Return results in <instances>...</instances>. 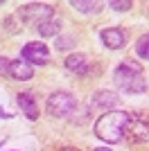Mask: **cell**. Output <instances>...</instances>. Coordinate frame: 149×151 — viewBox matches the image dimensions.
Returning a JSON list of instances; mask_svg holds the SVG:
<instances>
[{"label":"cell","mask_w":149,"mask_h":151,"mask_svg":"<svg viewBox=\"0 0 149 151\" xmlns=\"http://www.w3.org/2000/svg\"><path fill=\"white\" fill-rule=\"evenodd\" d=\"M131 115L124 111H108L95 122V135L108 145H118L124 140V129L129 126Z\"/></svg>","instance_id":"obj_1"},{"label":"cell","mask_w":149,"mask_h":151,"mask_svg":"<svg viewBox=\"0 0 149 151\" xmlns=\"http://www.w3.org/2000/svg\"><path fill=\"white\" fill-rule=\"evenodd\" d=\"M113 81H115V86L120 90H124L129 95H140L147 90V81L142 77V65L138 61H133V59H127L115 68Z\"/></svg>","instance_id":"obj_2"},{"label":"cell","mask_w":149,"mask_h":151,"mask_svg":"<svg viewBox=\"0 0 149 151\" xmlns=\"http://www.w3.org/2000/svg\"><path fill=\"white\" fill-rule=\"evenodd\" d=\"M16 18L25 25H30L36 29L41 23H45L48 18H52V7L45 5V2H27V5L18 7L16 12Z\"/></svg>","instance_id":"obj_3"},{"label":"cell","mask_w":149,"mask_h":151,"mask_svg":"<svg viewBox=\"0 0 149 151\" xmlns=\"http://www.w3.org/2000/svg\"><path fill=\"white\" fill-rule=\"evenodd\" d=\"M74 108H77V99H74V95L66 93V90L52 93L48 97V104H45V111L52 117H68Z\"/></svg>","instance_id":"obj_4"},{"label":"cell","mask_w":149,"mask_h":151,"mask_svg":"<svg viewBox=\"0 0 149 151\" xmlns=\"http://www.w3.org/2000/svg\"><path fill=\"white\" fill-rule=\"evenodd\" d=\"M20 57H23L25 63L30 65H45L50 61V50L45 43H38V41H32L20 50Z\"/></svg>","instance_id":"obj_5"},{"label":"cell","mask_w":149,"mask_h":151,"mask_svg":"<svg viewBox=\"0 0 149 151\" xmlns=\"http://www.w3.org/2000/svg\"><path fill=\"white\" fill-rule=\"evenodd\" d=\"M124 138L129 140L131 145H145V142H149V124L145 120H133L131 117L129 126L124 129Z\"/></svg>","instance_id":"obj_6"},{"label":"cell","mask_w":149,"mask_h":151,"mask_svg":"<svg viewBox=\"0 0 149 151\" xmlns=\"http://www.w3.org/2000/svg\"><path fill=\"white\" fill-rule=\"evenodd\" d=\"M99 38H102V43H104L108 50H120V47H124V43H127L124 32L118 29V27H106V29H102L99 32Z\"/></svg>","instance_id":"obj_7"},{"label":"cell","mask_w":149,"mask_h":151,"mask_svg":"<svg viewBox=\"0 0 149 151\" xmlns=\"http://www.w3.org/2000/svg\"><path fill=\"white\" fill-rule=\"evenodd\" d=\"M16 101H18L20 111L25 113L27 120H32V122L38 120V104H36V99H34L32 93H20L18 97H16Z\"/></svg>","instance_id":"obj_8"},{"label":"cell","mask_w":149,"mask_h":151,"mask_svg":"<svg viewBox=\"0 0 149 151\" xmlns=\"http://www.w3.org/2000/svg\"><path fill=\"white\" fill-rule=\"evenodd\" d=\"M118 101H120V97L115 93H111V90H97V93H93V106L104 108L106 113L118 106Z\"/></svg>","instance_id":"obj_9"},{"label":"cell","mask_w":149,"mask_h":151,"mask_svg":"<svg viewBox=\"0 0 149 151\" xmlns=\"http://www.w3.org/2000/svg\"><path fill=\"white\" fill-rule=\"evenodd\" d=\"M9 77L12 79H16V81H30L32 77H34V68H32L30 63L25 61H12V65H9Z\"/></svg>","instance_id":"obj_10"},{"label":"cell","mask_w":149,"mask_h":151,"mask_svg":"<svg viewBox=\"0 0 149 151\" xmlns=\"http://www.w3.org/2000/svg\"><path fill=\"white\" fill-rule=\"evenodd\" d=\"M66 70L68 72H74V75H86L88 72V59L86 54H81V52H74L66 59Z\"/></svg>","instance_id":"obj_11"},{"label":"cell","mask_w":149,"mask_h":151,"mask_svg":"<svg viewBox=\"0 0 149 151\" xmlns=\"http://www.w3.org/2000/svg\"><path fill=\"white\" fill-rule=\"evenodd\" d=\"M36 29H38V34H41V36H56V34H59V29H61V20L52 16V18H48L45 23H41Z\"/></svg>","instance_id":"obj_12"},{"label":"cell","mask_w":149,"mask_h":151,"mask_svg":"<svg viewBox=\"0 0 149 151\" xmlns=\"http://www.w3.org/2000/svg\"><path fill=\"white\" fill-rule=\"evenodd\" d=\"M70 7L81 14H99L102 12V2H86V0H72Z\"/></svg>","instance_id":"obj_13"},{"label":"cell","mask_w":149,"mask_h":151,"mask_svg":"<svg viewBox=\"0 0 149 151\" xmlns=\"http://www.w3.org/2000/svg\"><path fill=\"white\" fill-rule=\"evenodd\" d=\"M136 54L145 61H149V34H142L136 43Z\"/></svg>","instance_id":"obj_14"},{"label":"cell","mask_w":149,"mask_h":151,"mask_svg":"<svg viewBox=\"0 0 149 151\" xmlns=\"http://www.w3.org/2000/svg\"><path fill=\"white\" fill-rule=\"evenodd\" d=\"M108 5H111V9H115V12H127V9H131V7H133L129 0H111Z\"/></svg>","instance_id":"obj_15"},{"label":"cell","mask_w":149,"mask_h":151,"mask_svg":"<svg viewBox=\"0 0 149 151\" xmlns=\"http://www.w3.org/2000/svg\"><path fill=\"white\" fill-rule=\"evenodd\" d=\"M70 43H72V36H61V38H56V47H59V50H68Z\"/></svg>","instance_id":"obj_16"},{"label":"cell","mask_w":149,"mask_h":151,"mask_svg":"<svg viewBox=\"0 0 149 151\" xmlns=\"http://www.w3.org/2000/svg\"><path fill=\"white\" fill-rule=\"evenodd\" d=\"M9 65H12V61L7 57H0V75L5 77V75H9Z\"/></svg>","instance_id":"obj_17"},{"label":"cell","mask_w":149,"mask_h":151,"mask_svg":"<svg viewBox=\"0 0 149 151\" xmlns=\"http://www.w3.org/2000/svg\"><path fill=\"white\" fill-rule=\"evenodd\" d=\"M0 117H7V120H9V117H12V113H7L5 108H0Z\"/></svg>","instance_id":"obj_18"},{"label":"cell","mask_w":149,"mask_h":151,"mask_svg":"<svg viewBox=\"0 0 149 151\" xmlns=\"http://www.w3.org/2000/svg\"><path fill=\"white\" fill-rule=\"evenodd\" d=\"M93 151H111V147H99V149H93Z\"/></svg>","instance_id":"obj_19"},{"label":"cell","mask_w":149,"mask_h":151,"mask_svg":"<svg viewBox=\"0 0 149 151\" xmlns=\"http://www.w3.org/2000/svg\"><path fill=\"white\" fill-rule=\"evenodd\" d=\"M61 151H77V149H70V147H68V149H61Z\"/></svg>","instance_id":"obj_20"},{"label":"cell","mask_w":149,"mask_h":151,"mask_svg":"<svg viewBox=\"0 0 149 151\" xmlns=\"http://www.w3.org/2000/svg\"><path fill=\"white\" fill-rule=\"evenodd\" d=\"M2 142H5V140H2ZM2 142H0V149H2Z\"/></svg>","instance_id":"obj_21"}]
</instances>
